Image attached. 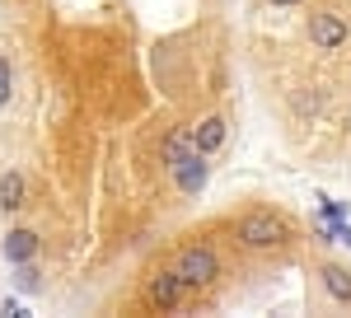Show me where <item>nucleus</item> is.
I'll return each mask as SVG.
<instances>
[{
	"instance_id": "nucleus-10",
	"label": "nucleus",
	"mask_w": 351,
	"mask_h": 318,
	"mask_svg": "<svg viewBox=\"0 0 351 318\" xmlns=\"http://www.w3.org/2000/svg\"><path fill=\"white\" fill-rule=\"evenodd\" d=\"M188 150H192V132L169 136V140H164V169H173V164H178V159L188 155Z\"/></svg>"
},
{
	"instance_id": "nucleus-12",
	"label": "nucleus",
	"mask_w": 351,
	"mask_h": 318,
	"mask_svg": "<svg viewBox=\"0 0 351 318\" xmlns=\"http://www.w3.org/2000/svg\"><path fill=\"white\" fill-rule=\"evenodd\" d=\"M10 94H14V71H10V61L0 56V108L10 103Z\"/></svg>"
},
{
	"instance_id": "nucleus-5",
	"label": "nucleus",
	"mask_w": 351,
	"mask_h": 318,
	"mask_svg": "<svg viewBox=\"0 0 351 318\" xmlns=\"http://www.w3.org/2000/svg\"><path fill=\"white\" fill-rule=\"evenodd\" d=\"M309 42H314V47H324V52H332V47H342V42H347V24H342L337 14L319 10V14H309Z\"/></svg>"
},
{
	"instance_id": "nucleus-13",
	"label": "nucleus",
	"mask_w": 351,
	"mask_h": 318,
	"mask_svg": "<svg viewBox=\"0 0 351 318\" xmlns=\"http://www.w3.org/2000/svg\"><path fill=\"white\" fill-rule=\"evenodd\" d=\"M324 220H328V225L347 220V201H328V197H324Z\"/></svg>"
},
{
	"instance_id": "nucleus-8",
	"label": "nucleus",
	"mask_w": 351,
	"mask_h": 318,
	"mask_svg": "<svg viewBox=\"0 0 351 318\" xmlns=\"http://www.w3.org/2000/svg\"><path fill=\"white\" fill-rule=\"evenodd\" d=\"M324 291H328V299H337V304H351V271L342 262H328L324 271Z\"/></svg>"
},
{
	"instance_id": "nucleus-15",
	"label": "nucleus",
	"mask_w": 351,
	"mask_h": 318,
	"mask_svg": "<svg viewBox=\"0 0 351 318\" xmlns=\"http://www.w3.org/2000/svg\"><path fill=\"white\" fill-rule=\"evenodd\" d=\"M267 5H300V0H267Z\"/></svg>"
},
{
	"instance_id": "nucleus-11",
	"label": "nucleus",
	"mask_w": 351,
	"mask_h": 318,
	"mask_svg": "<svg viewBox=\"0 0 351 318\" xmlns=\"http://www.w3.org/2000/svg\"><path fill=\"white\" fill-rule=\"evenodd\" d=\"M14 286H19L24 295H38V291H43V276L33 271V262H14Z\"/></svg>"
},
{
	"instance_id": "nucleus-6",
	"label": "nucleus",
	"mask_w": 351,
	"mask_h": 318,
	"mask_svg": "<svg viewBox=\"0 0 351 318\" xmlns=\"http://www.w3.org/2000/svg\"><path fill=\"white\" fill-rule=\"evenodd\" d=\"M0 253H5V262H33L38 258V234L33 230H10L5 234V243H0Z\"/></svg>"
},
{
	"instance_id": "nucleus-2",
	"label": "nucleus",
	"mask_w": 351,
	"mask_h": 318,
	"mask_svg": "<svg viewBox=\"0 0 351 318\" xmlns=\"http://www.w3.org/2000/svg\"><path fill=\"white\" fill-rule=\"evenodd\" d=\"M234 238H239L243 248H253V253H263V248H281V243L291 238V220L258 206V211H243V215H239Z\"/></svg>"
},
{
	"instance_id": "nucleus-4",
	"label": "nucleus",
	"mask_w": 351,
	"mask_h": 318,
	"mask_svg": "<svg viewBox=\"0 0 351 318\" xmlns=\"http://www.w3.org/2000/svg\"><path fill=\"white\" fill-rule=\"evenodd\" d=\"M183 295H188V286L173 276V267H160V271L145 281V299H150L155 309H178V304H183Z\"/></svg>"
},
{
	"instance_id": "nucleus-14",
	"label": "nucleus",
	"mask_w": 351,
	"mask_h": 318,
	"mask_svg": "<svg viewBox=\"0 0 351 318\" xmlns=\"http://www.w3.org/2000/svg\"><path fill=\"white\" fill-rule=\"evenodd\" d=\"M0 314H5V318H24V304H19V299H5Z\"/></svg>"
},
{
	"instance_id": "nucleus-9",
	"label": "nucleus",
	"mask_w": 351,
	"mask_h": 318,
	"mask_svg": "<svg viewBox=\"0 0 351 318\" xmlns=\"http://www.w3.org/2000/svg\"><path fill=\"white\" fill-rule=\"evenodd\" d=\"M0 206H5V211H19V206H24V173L10 169V173L0 178Z\"/></svg>"
},
{
	"instance_id": "nucleus-7",
	"label": "nucleus",
	"mask_w": 351,
	"mask_h": 318,
	"mask_svg": "<svg viewBox=\"0 0 351 318\" xmlns=\"http://www.w3.org/2000/svg\"><path fill=\"white\" fill-rule=\"evenodd\" d=\"M220 145H225V122H220V117H202V122L192 127V150L216 155Z\"/></svg>"
},
{
	"instance_id": "nucleus-1",
	"label": "nucleus",
	"mask_w": 351,
	"mask_h": 318,
	"mask_svg": "<svg viewBox=\"0 0 351 318\" xmlns=\"http://www.w3.org/2000/svg\"><path fill=\"white\" fill-rule=\"evenodd\" d=\"M169 267H173V276H178L188 291H206V286L220 281V253L211 243H183Z\"/></svg>"
},
{
	"instance_id": "nucleus-3",
	"label": "nucleus",
	"mask_w": 351,
	"mask_h": 318,
	"mask_svg": "<svg viewBox=\"0 0 351 318\" xmlns=\"http://www.w3.org/2000/svg\"><path fill=\"white\" fill-rule=\"evenodd\" d=\"M169 173H173V183H178V192H183V197H197V192L206 187V178H211V164H206V155H202V150H188V155L178 159Z\"/></svg>"
}]
</instances>
